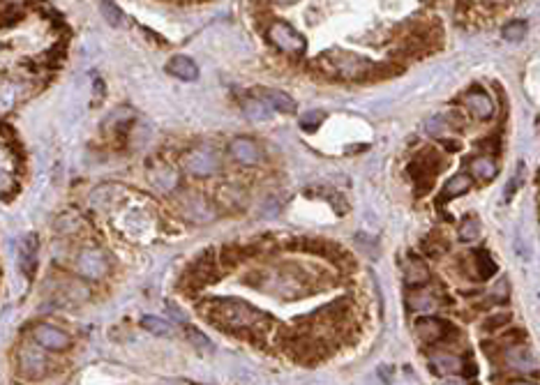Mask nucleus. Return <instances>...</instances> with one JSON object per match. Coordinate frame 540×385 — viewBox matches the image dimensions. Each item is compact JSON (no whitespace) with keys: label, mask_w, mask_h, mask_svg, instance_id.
<instances>
[{"label":"nucleus","mask_w":540,"mask_h":385,"mask_svg":"<svg viewBox=\"0 0 540 385\" xmlns=\"http://www.w3.org/2000/svg\"><path fill=\"white\" fill-rule=\"evenodd\" d=\"M524 35H527V24L524 21H510V24L503 26V40L520 42Z\"/></svg>","instance_id":"nucleus-23"},{"label":"nucleus","mask_w":540,"mask_h":385,"mask_svg":"<svg viewBox=\"0 0 540 385\" xmlns=\"http://www.w3.org/2000/svg\"><path fill=\"white\" fill-rule=\"evenodd\" d=\"M459 238H462L464 243L478 240V238H480V222L473 220V217L464 220L462 224H459Z\"/></svg>","instance_id":"nucleus-21"},{"label":"nucleus","mask_w":540,"mask_h":385,"mask_svg":"<svg viewBox=\"0 0 540 385\" xmlns=\"http://www.w3.org/2000/svg\"><path fill=\"white\" fill-rule=\"evenodd\" d=\"M510 321V314H503V311H499V314H492L485 318V323H482V328L485 330H503V325H506Z\"/></svg>","instance_id":"nucleus-25"},{"label":"nucleus","mask_w":540,"mask_h":385,"mask_svg":"<svg viewBox=\"0 0 540 385\" xmlns=\"http://www.w3.org/2000/svg\"><path fill=\"white\" fill-rule=\"evenodd\" d=\"M261 99H263L270 108H275V111L293 113V111L298 108V106H296V99H293L291 95H286V92H282V90L265 88V90H261Z\"/></svg>","instance_id":"nucleus-13"},{"label":"nucleus","mask_w":540,"mask_h":385,"mask_svg":"<svg viewBox=\"0 0 540 385\" xmlns=\"http://www.w3.org/2000/svg\"><path fill=\"white\" fill-rule=\"evenodd\" d=\"M445 150H459V143L457 141H443Z\"/></svg>","instance_id":"nucleus-29"},{"label":"nucleus","mask_w":540,"mask_h":385,"mask_svg":"<svg viewBox=\"0 0 540 385\" xmlns=\"http://www.w3.org/2000/svg\"><path fill=\"white\" fill-rule=\"evenodd\" d=\"M473 265H476V277H480V279H489L492 275H496V263H494V259L489 256L487 252H476L473 254Z\"/></svg>","instance_id":"nucleus-17"},{"label":"nucleus","mask_w":540,"mask_h":385,"mask_svg":"<svg viewBox=\"0 0 540 385\" xmlns=\"http://www.w3.org/2000/svg\"><path fill=\"white\" fill-rule=\"evenodd\" d=\"M464 106H466V111H469L473 118H478V120H485V118H489V115L494 113L492 99H489L487 92L480 90V88H471L469 92H466V95H464Z\"/></svg>","instance_id":"nucleus-8"},{"label":"nucleus","mask_w":540,"mask_h":385,"mask_svg":"<svg viewBox=\"0 0 540 385\" xmlns=\"http://www.w3.org/2000/svg\"><path fill=\"white\" fill-rule=\"evenodd\" d=\"M323 65H330L328 72H335L340 79H363L370 76V72L374 69V65H370L365 58L347 54V51H337V54H328L321 60Z\"/></svg>","instance_id":"nucleus-2"},{"label":"nucleus","mask_w":540,"mask_h":385,"mask_svg":"<svg viewBox=\"0 0 540 385\" xmlns=\"http://www.w3.org/2000/svg\"><path fill=\"white\" fill-rule=\"evenodd\" d=\"M432 367L439 374H457L464 369V360L457 355H432Z\"/></svg>","instance_id":"nucleus-16"},{"label":"nucleus","mask_w":540,"mask_h":385,"mask_svg":"<svg viewBox=\"0 0 540 385\" xmlns=\"http://www.w3.org/2000/svg\"><path fill=\"white\" fill-rule=\"evenodd\" d=\"M206 316L211 321L224 325V328H240V330H256L261 321H268V316L254 309L252 304L243 300H211L206 304Z\"/></svg>","instance_id":"nucleus-1"},{"label":"nucleus","mask_w":540,"mask_h":385,"mask_svg":"<svg viewBox=\"0 0 540 385\" xmlns=\"http://www.w3.org/2000/svg\"><path fill=\"white\" fill-rule=\"evenodd\" d=\"M187 337H190L192 341H194V344H197L199 348H211V341H208L204 335H201V332L199 330H194V328H190V330H187Z\"/></svg>","instance_id":"nucleus-27"},{"label":"nucleus","mask_w":540,"mask_h":385,"mask_svg":"<svg viewBox=\"0 0 540 385\" xmlns=\"http://www.w3.org/2000/svg\"><path fill=\"white\" fill-rule=\"evenodd\" d=\"M35 265H38V240H35V236H28L21 245V268L28 277H33Z\"/></svg>","instance_id":"nucleus-15"},{"label":"nucleus","mask_w":540,"mask_h":385,"mask_svg":"<svg viewBox=\"0 0 540 385\" xmlns=\"http://www.w3.org/2000/svg\"><path fill=\"white\" fill-rule=\"evenodd\" d=\"M520 173H522V169L520 171H517L515 173V176L513 178H510V183H508V187H506V194H503V199H510V196H513L515 194V190H517V185H520Z\"/></svg>","instance_id":"nucleus-28"},{"label":"nucleus","mask_w":540,"mask_h":385,"mask_svg":"<svg viewBox=\"0 0 540 385\" xmlns=\"http://www.w3.org/2000/svg\"><path fill=\"white\" fill-rule=\"evenodd\" d=\"M185 171L192 173L197 178H208L215 176L220 171V157L218 152L208 145H201V148H194L190 155L185 157Z\"/></svg>","instance_id":"nucleus-4"},{"label":"nucleus","mask_w":540,"mask_h":385,"mask_svg":"<svg viewBox=\"0 0 540 385\" xmlns=\"http://www.w3.org/2000/svg\"><path fill=\"white\" fill-rule=\"evenodd\" d=\"M409 304H411L414 311H420V314H429V311L436 309V300L429 293H414L409 297Z\"/></svg>","instance_id":"nucleus-19"},{"label":"nucleus","mask_w":540,"mask_h":385,"mask_svg":"<svg viewBox=\"0 0 540 385\" xmlns=\"http://www.w3.org/2000/svg\"><path fill=\"white\" fill-rule=\"evenodd\" d=\"M268 42L272 47H275L277 51H282V54H302L305 51V38L296 31L293 26L284 24V21H275V24H270L268 28Z\"/></svg>","instance_id":"nucleus-3"},{"label":"nucleus","mask_w":540,"mask_h":385,"mask_svg":"<svg viewBox=\"0 0 540 385\" xmlns=\"http://www.w3.org/2000/svg\"><path fill=\"white\" fill-rule=\"evenodd\" d=\"M141 325L146 328L148 332H153V335H169L171 332V325L169 323H164L162 318H157V316H143L141 318Z\"/></svg>","instance_id":"nucleus-22"},{"label":"nucleus","mask_w":540,"mask_h":385,"mask_svg":"<svg viewBox=\"0 0 540 385\" xmlns=\"http://www.w3.org/2000/svg\"><path fill=\"white\" fill-rule=\"evenodd\" d=\"M471 190V176L469 173H457V176H452L448 183H445L441 196H439V201H450V199H457V196H462Z\"/></svg>","instance_id":"nucleus-14"},{"label":"nucleus","mask_w":540,"mask_h":385,"mask_svg":"<svg viewBox=\"0 0 540 385\" xmlns=\"http://www.w3.org/2000/svg\"><path fill=\"white\" fill-rule=\"evenodd\" d=\"M448 385H466V383H462V381H452V383H448Z\"/></svg>","instance_id":"nucleus-31"},{"label":"nucleus","mask_w":540,"mask_h":385,"mask_svg":"<svg viewBox=\"0 0 540 385\" xmlns=\"http://www.w3.org/2000/svg\"><path fill=\"white\" fill-rule=\"evenodd\" d=\"M167 69L171 76L180 79V81H197L199 79V67L197 63L190 60L187 56H174L167 63Z\"/></svg>","instance_id":"nucleus-10"},{"label":"nucleus","mask_w":540,"mask_h":385,"mask_svg":"<svg viewBox=\"0 0 540 385\" xmlns=\"http://www.w3.org/2000/svg\"><path fill=\"white\" fill-rule=\"evenodd\" d=\"M211 275H215V259L211 254H204L190 265V270L185 275V281H190L192 286H204L208 281H213Z\"/></svg>","instance_id":"nucleus-9"},{"label":"nucleus","mask_w":540,"mask_h":385,"mask_svg":"<svg viewBox=\"0 0 540 385\" xmlns=\"http://www.w3.org/2000/svg\"><path fill=\"white\" fill-rule=\"evenodd\" d=\"M33 339L38 341L42 348H49V351H63V348L69 346V337L67 332L60 328H54L49 323H42L33 330Z\"/></svg>","instance_id":"nucleus-7"},{"label":"nucleus","mask_w":540,"mask_h":385,"mask_svg":"<svg viewBox=\"0 0 540 385\" xmlns=\"http://www.w3.org/2000/svg\"><path fill=\"white\" fill-rule=\"evenodd\" d=\"M508 385H534V383H527V381H515V383H508Z\"/></svg>","instance_id":"nucleus-30"},{"label":"nucleus","mask_w":540,"mask_h":385,"mask_svg":"<svg viewBox=\"0 0 540 385\" xmlns=\"http://www.w3.org/2000/svg\"><path fill=\"white\" fill-rule=\"evenodd\" d=\"M506 362L517 372H536V360L534 355L529 353V348L522 346H513L506 351Z\"/></svg>","instance_id":"nucleus-12"},{"label":"nucleus","mask_w":540,"mask_h":385,"mask_svg":"<svg viewBox=\"0 0 540 385\" xmlns=\"http://www.w3.org/2000/svg\"><path fill=\"white\" fill-rule=\"evenodd\" d=\"M416 332H418V337L429 346L457 335L452 325H448L445 321H439V318H423V321L416 323Z\"/></svg>","instance_id":"nucleus-5"},{"label":"nucleus","mask_w":540,"mask_h":385,"mask_svg":"<svg viewBox=\"0 0 540 385\" xmlns=\"http://www.w3.org/2000/svg\"><path fill=\"white\" fill-rule=\"evenodd\" d=\"M469 169H471V176L478 178L480 183H489V180H494L496 173H499V166H496V162H494L492 155H478V157H473L471 164H469Z\"/></svg>","instance_id":"nucleus-11"},{"label":"nucleus","mask_w":540,"mask_h":385,"mask_svg":"<svg viewBox=\"0 0 540 385\" xmlns=\"http://www.w3.org/2000/svg\"><path fill=\"white\" fill-rule=\"evenodd\" d=\"M102 12L106 14V21H109L111 26H120L122 14H120V7L116 3H102Z\"/></svg>","instance_id":"nucleus-26"},{"label":"nucleus","mask_w":540,"mask_h":385,"mask_svg":"<svg viewBox=\"0 0 540 385\" xmlns=\"http://www.w3.org/2000/svg\"><path fill=\"white\" fill-rule=\"evenodd\" d=\"M268 108V104L259 97V99H249V101H245V113H247V118H252V120H265L270 115V111H265Z\"/></svg>","instance_id":"nucleus-20"},{"label":"nucleus","mask_w":540,"mask_h":385,"mask_svg":"<svg viewBox=\"0 0 540 385\" xmlns=\"http://www.w3.org/2000/svg\"><path fill=\"white\" fill-rule=\"evenodd\" d=\"M323 118H326V115H323V111L314 108V111H307V113L300 115V127L305 129V132H314V129L323 122Z\"/></svg>","instance_id":"nucleus-24"},{"label":"nucleus","mask_w":540,"mask_h":385,"mask_svg":"<svg viewBox=\"0 0 540 385\" xmlns=\"http://www.w3.org/2000/svg\"><path fill=\"white\" fill-rule=\"evenodd\" d=\"M229 155H231L238 164H245V166H256L263 159V152L259 148V143L252 139H245V136H238V139L231 141V145H229Z\"/></svg>","instance_id":"nucleus-6"},{"label":"nucleus","mask_w":540,"mask_h":385,"mask_svg":"<svg viewBox=\"0 0 540 385\" xmlns=\"http://www.w3.org/2000/svg\"><path fill=\"white\" fill-rule=\"evenodd\" d=\"M427 279H429V272H427V268H425L423 261H418V259H411V261H409V268H407V284H409V286H423Z\"/></svg>","instance_id":"nucleus-18"}]
</instances>
